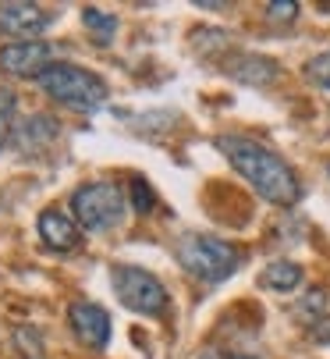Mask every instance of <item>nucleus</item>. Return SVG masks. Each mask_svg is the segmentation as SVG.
Masks as SVG:
<instances>
[{"label": "nucleus", "mask_w": 330, "mask_h": 359, "mask_svg": "<svg viewBox=\"0 0 330 359\" xmlns=\"http://www.w3.org/2000/svg\"><path fill=\"white\" fill-rule=\"evenodd\" d=\"M216 149L231 161V168L266 199L273 207H291L298 203L302 189H298V178L291 171L288 161H281L270 146L249 139V135H220L216 139Z\"/></svg>", "instance_id": "obj_1"}, {"label": "nucleus", "mask_w": 330, "mask_h": 359, "mask_svg": "<svg viewBox=\"0 0 330 359\" xmlns=\"http://www.w3.org/2000/svg\"><path fill=\"white\" fill-rule=\"evenodd\" d=\"M36 82L53 104H64V107L85 111V114L99 111L106 104V96H110L106 82L96 72H89L82 65H71V61H53Z\"/></svg>", "instance_id": "obj_2"}, {"label": "nucleus", "mask_w": 330, "mask_h": 359, "mask_svg": "<svg viewBox=\"0 0 330 359\" xmlns=\"http://www.w3.org/2000/svg\"><path fill=\"white\" fill-rule=\"evenodd\" d=\"M174 256L185 267V274H192L195 281H206V285L228 281L242 267V252L231 242L216 238V235H206V231L181 235L178 245H174Z\"/></svg>", "instance_id": "obj_3"}, {"label": "nucleus", "mask_w": 330, "mask_h": 359, "mask_svg": "<svg viewBox=\"0 0 330 359\" xmlns=\"http://www.w3.org/2000/svg\"><path fill=\"white\" fill-rule=\"evenodd\" d=\"M71 214L85 231H110L128 214V196L118 182H89L71 192Z\"/></svg>", "instance_id": "obj_4"}, {"label": "nucleus", "mask_w": 330, "mask_h": 359, "mask_svg": "<svg viewBox=\"0 0 330 359\" xmlns=\"http://www.w3.org/2000/svg\"><path fill=\"white\" fill-rule=\"evenodd\" d=\"M110 288H114L118 302L132 313H142V317H163L167 313V288L160 285L156 274L142 271V267H132V264H114L110 267Z\"/></svg>", "instance_id": "obj_5"}, {"label": "nucleus", "mask_w": 330, "mask_h": 359, "mask_svg": "<svg viewBox=\"0 0 330 359\" xmlns=\"http://www.w3.org/2000/svg\"><path fill=\"white\" fill-rule=\"evenodd\" d=\"M53 65V50L50 43H8L0 50V72L11 79H39Z\"/></svg>", "instance_id": "obj_6"}, {"label": "nucleus", "mask_w": 330, "mask_h": 359, "mask_svg": "<svg viewBox=\"0 0 330 359\" xmlns=\"http://www.w3.org/2000/svg\"><path fill=\"white\" fill-rule=\"evenodd\" d=\"M50 15L39 4H0V32L11 36L15 43H32L50 29Z\"/></svg>", "instance_id": "obj_7"}, {"label": "nucleus", "mask_w": 330, "mask_h": 359, "mask_svg": "<svg viewBox=\"0 0 330 359\" xmlns=\"http://www.w3.org/2000/svg\"><path fill=\"white\" fill-rule=\"evenodd\" d=\"M68 324L85 348H103L110 341V317L96 302H71L68 306Z\"/></svg>", "instance_id": "obj_8"}, {"label": "nucleus", "mask_w": 330, "mask_h": 359, "mask_svg": "<svg viewBox=\"0 0 330 359\" xmlns=\"http://www.w3.org/2000/svg\"><path fill=\"white\" fill-rule=\"evenodd\" d=\"M36 228H39L43 245H50L53 252H75L78 242H82V228H78V221L68 217V214L57 210V207H46V210L39 214Z\"/></svg>", "instance_id": "obj_9"}, {"label": "nucleus", "mask_w": 330, "mask_h": 359, "mask_svg": "<svg viewBox=\"0 0 330 359\" xmlns=\"http://www.w3.org/2000/svg\"><path fill=\"white\" fill-rule=\"evenodd\" d=\"M57 132H61V125L53 121L50 114H32V118L22 125V132H15L11 139H15V149H18V153H25V157H36V153H43L53 139H57Z\"/></svg>", "instance_id": "obj_10"}, {"label": "nucleus", "mask_w": 330, "mask_h": 359, "mask_svg": "<svg viewBox=\"0 0 330 359\" xmlns=\"http://www.w3.org/2000/svg\"><path fill=\"white\" fill-rule=\"evenodd\" d=\"M259 285L270 288V292H295L302 285V267L291 264V260H273V264L263 267Z\"/></svg>", "instance_id": "obj_11"}, {"label": "nucleus", "mask_w": 330, "mask_h": 359, "mask_svg": "<svg viewBox=\"0 0 330 359\" xmlns=\"http://www.w3.org/2000/svg\"><path fill=\"white\" fill-rule=\"evenodd\" d=\"M231 75L242 82H252V86H266L277 79V65L266 57H242L238 65H231Z\"/></svg>", "instance_id": "obj_12"}, {"label": "nucleus", "mask_w": 330, "mask_h": 359, "mask_svg": "<svg viewBox=\"0 0 330 359\" xmlns=\"http://www.w3.org/2000/svg\"><path fill=\"white\" fill-rule=\"evenodd\" d=\"M82 25L92 32V39H96L99 46H106L110 39H114V32H118V18H114V15H103L99 8H85V11H82Z\"/></svg>", "instance_id": "obj_13"}, {"label": "nucleus", "mask_w": 330, "mask_h": 359, "mask_svg": "<svg viewBox=\"0 0 330 359\" xmlns=\"http://www.w3.org/2000/svg\"><path fill=\"white\" fill-rule=\"evenodd\" d=\"M298 320H309V324H319V320H326L330 317V292H323V288H312L302 302H298Z\"/></svg>", "instance_id": "obj_14"}, {"label": "nucleus", "mask_w": 330, "mask_h": 359, "mask_svg": "<svg viewBox=\"0 0 330 359\" xmlns=\"http://www.w3.org/2000/svg\"><path fill=\"white\" fill-rule=\"evenodd\" d=\"M11 121H15V93L11 89H0V149H4V142L15 135Z\"/></svg>", "instance_id": "obj_15"}, {"label": "nucleus", "mask_w": 330, "mask_h": 359, "mask_svg": "<svg viewBox=\"0 0 330 359\" xmlns=\"http://www.w3.org/2000/svg\"><path fill=\"white\" fill-rule=\"evenodd\" d=\"M305 79L323 86V89H330V50H323V54L305 61Z\"/></svg>", "instance_id": "obj_16"}, {"label": "nucleus", "mask_w": 330, "mask_h": 359, "mask_svg": "<svg viewBox=\"0 0 330 359\" xmlns=\"http://www.w3.org/2000/svg\"><path fill=\"white\" fill-rule=\"evenodd\" d=\"M132 196H135V210H139V214H149V210H153L156 196H153L149 182H142V178H132Z\"/></svg>", "instance_id": "obj_17"}, {"label": "nucleus", "mask_w": 330, "mask_h": 359, "mask_svg": "<svg viewBox=\"0 0 330 359\" xmlns=\"http://www.w3.org/2000/svg\"><path fill=\"white\" fill-rule=\"evenodd\" d=\"M266 11L277 18V22H291V18L298 15V4H291V0H288V4H270Z\"/></svg>", "instance_id": "obj_18"}, {"label": "nucleus", "mask_w": 330, "mask_h": 359, "mask_svg": "<svg viewBox=\"0 0 330 359\" xmlns=\"http://www.w3.org/2000/svg\"><path fill=\"white\" fill-rule=\"evenodd\" d=\"M312 338L316 341H330V317L319 320V324H312Z\"/></svg>", "instance_id": "obj_19"}, {"label": "nucleus", "mask_w": 330, "mask_h": 359, "mask_svg": "<svg viewBox=\"0 0 330 359\" xmlns=\"http://www.w3.org/2000/svg\"><path fill=\"white\" fill-rule=\"evenodd\" d=\"M199 359H252V355H235V352H213V348H209V352H202Z\"/></svg>", "instance_id": "obj_20"}]
</instances>
